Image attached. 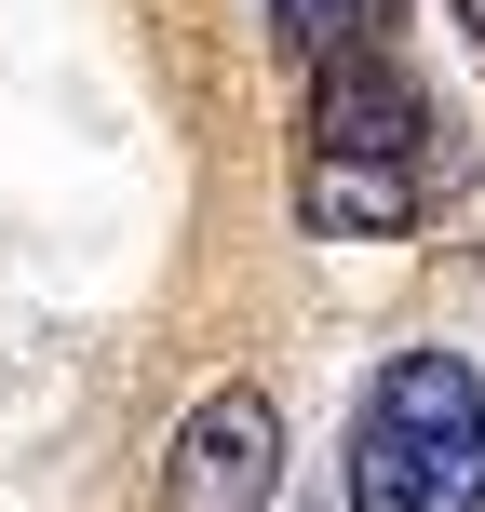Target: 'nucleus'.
<instances>
[{"instance_id":"obj_1","label":"nucleus","mask_w":485,"mask_h":512,"mask_svg":"<svg viewBox=\"0 0 485 512\" xmlns=\"http://www.w3.org/2000/svg\"><path fill=\"white\" fill-rule=\"evenodd\" d=\"M283 459H297L283 391L270 378H216L203 405L176 418V445L149 459V512H270L283 499Z\"/></svg>"},{"instance_id":"obj_2","label":"nucleus","mask_w":485,"mask_h":512,"mask_svg":"<svg viewBox=\"0 0 485 512\" xmlns=\"http://www.w3.org/2000/svg\"><path fill=\"white\" fill-rule=\"evenodd\" d=\"M297 149H405L432 162V95L391 41H337L297 68Z\"/></svg>"},{"instance_id":"obj_3","label":"nucleus","mask_w":485,"mask_h":512,"mask_svg":"<svg viewBox=\"0 0 485 512\" xmlns=\"http://www.w3.org/2000/svg\"><path fill=\"white\" fill-rule=\"evenodd\" d=\"M297 230L310 243H418L432 230V162L405 149H297Z\"/></svg>"},{"instance_id":"obj_4","label":"nucleus","mask_w":485,"mask_h":512,"mask_svg":"<svg viewBox=\"0 0 485 512\" xmlns=\"http://www.w3.org/2000/svg\"><path fill=\"white\" fill-rule=\"evenodd\" d=\"M351 432H405V445H472L485 459V364L472 351H391L378 378L351 391Z\"/></svg>"},{"instance_id":"obj_5","label":"nucleus","mask_w":485,"mask_h":512,"mask_svg":"<svg viewBox=\"0 0 485 512\" xmlns=\"http://www.w3.org/2000/svg\"><path fill=\"white\" fill-rule=\"evenodd\" d=\"M351 512H485V459L472 445H405V432H351L337 459Z\"/></svg>"},{"instance_id":"obj_6","label":"nucleus","mask_w":485,"mask_h":512,"mask_svg":"<svg viewBox=\"0 0 485 512\" xmlns=\"http://www.w3.org/2000/svg\"><path fill=\"white\" fill-rule=\"evenodd\" d=\"M256 14H270V54H283V68H310V54H337V41H391L405 0H256Z\"/></svg>"},{"instance_id":"obj_7","label":"nucleus","mask_w":485,"mask_h":512,"mask_svg":"<svg viewBox=\"0 0 485 512\" xmlns=\"http://www.w3.org/2000/svg\"><path fill=\"white\" fill-rule=\"evenodd\" d=\"M445 14H459V41H472V54H485V0H445Z\"/></svg>"}]
</instances>
